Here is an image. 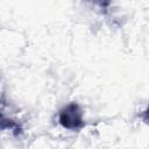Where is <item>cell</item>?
<instances>
[{"instance_id":"1","label":"cell","mask_w":149,"mask_h":149,"mask_svg":"<svg viewBox=\"0 0 149 149\" xmlns=\"http://www.w3.org/2000/svg\"><path fill=\"white\" fill-rule=\"evenodd\" d=\"M61 121L65 127L69 128L78 127L81 123V116H80V112L78 111V107L71 105L68 108H65L61 115Z\"/></svg>"}]
</instances>
